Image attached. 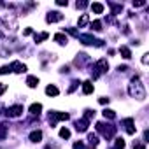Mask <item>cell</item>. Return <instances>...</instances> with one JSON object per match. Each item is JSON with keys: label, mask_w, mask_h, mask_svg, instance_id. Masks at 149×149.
<instances>
[{"label": "cell", "mask_w": 149, "mask_h": 149, "mask_svg": "<svg viewBox=\"0 0 149 149\" xmlns=\"http://www.w3.org/2000/svg\"><path fill=\"white\" fill-rule=\"evenodd\" d=\"M11 70H13V72H16V74H21V72H25V70H26V67H25L21 61H13Z\"/></svg>", "instance_id": "9"}, {"label": "cell", "mask_w": 149, "mask_h": 149, "mask_svg": "<svg viewBox=\"0 0 149 149\" xmlns=\"http://www.w3.org/2000/svg\"><path fill=\"white\" fill-rule=\"evenodd\" d=\"M123 125H125V130H126L128 135H133V133H135V121H133L132 118H126V119L123 121Z\"/></svg>", "instance_id": "7"}, {"label": "cell", "mask_w": 149, "mask_h": 149, "mask_svg": "<svg viewBox=\"0 0 149 149\" xmlns=\"http://www.w3.org/2000/svg\"><path fill=\"white\" fill-rule=\"evenodd\" d=\"M9 72H11V67H7V65L6 67H0V74H9Z\"/></svg>", "instance_id": "30"}, {"label": "cell", "mask_w": 149, "mask_h": 149, "mask_svg": "<svg viewBox=\"0 0 149 149\" xmlns=\"http://www.w3.org/2000/svg\"><path fill=\"white\" fill-rule=\"evenodd\" d=\"M77 37H79V40H81L83 44H88V46H90V44H95V46H98V47H100V46L104 44V40L95 39V37H93V35H90V33H83V35H77Z\"/></svg>", "instance_id": "4"}, {"label": "cell", "mask_w": 149, "mask_h": 149, "mask_svg": "<svg viewBox=\"0 0 149 149\" xmlns=\"http://www.w3.org/2000/svg\"><path fill=\"white\" fill-rule=\"evenodd\" d=\"M6 90H7V84H0V95H2Z\"/></svg>", "instance_id": "38"}, {"label": "cell", "mask_w": 149, "mask_h": 149, "mask_svg": "<svg viewBox=\"0 0 149 149\" xmlns=\"http://www.w3.org/2000/svg\"><path fill=\"white\" fill-rule=\"evenodd\" d=\"M109 6L112 7V14H118V13L123 11V6H121V4H112V2H109Z\"/></svg>", "instance_id": "20"}, {"label": "cell", "mask_w": 149, "mask_h": 149, "mask_svg": "<svg viewBox=\"0 0 149 149\" xmlns=\"http://www.w3.org/2000/svg\"><path fill=\"white\" fill-rule=\"evenodd\" d=\"M114 149H125V140H123V139H116Z\"/></svg>", "instance_id": "27"}, {"label": "cell", "mask_w": 149, "mask_h": 149, "mask_svg": "<svg viewBox=\"0 0 149 149\" xmlns=\"http://www.w3.org/2000/svg\"><path fill=\"white\" fill-rule=\"evenodd\" d=\"M93 116H95V111H91V109H86V111H84V119H88V121H90Z\"/></svg>", "instance_id": "28"}, {"label": "cell", "mask_w": 149, "mask_h": 149, "mask_svg": "<svg viewBox=\"0 0 149 149\" xmlns=\"http://www.w3.org/2000/svg\"><path fill=\"white\" fill-rule=\"evenodd\" d=\"M107 68H109V63H107V60H105V58L98 60V61L95 63L93 70H91V74H93V79H98V77H100V74L107 72Z\"/></svg>", "instance_id": "3"}, {"label": "cell", "mask_w": 149, "mask_h": 149, "mask_svg": "<svg viewBox=\"0 0 149 149\" xmlns=\"http://www.w3.org/2000/svg\"><path fill=\"white\" fill-rule=\"evenodd\" d=\"M104 118H105V119H114V118H116V112L111 111V109H105V111H104Z\"/></svg>", "instance_id": "22"}, {"label": "cell", "mask_w": 149, "mask_h": 149, "mask_svg": "<svg viewBox=\"0 0 149 149\" xmlns=\"http://www.w3.org/2000/svg\"><path fill=\"white\" fill-rule=\"evenodd\" d=\"M97 132L98 133H102L105 139H111V137H114V133H116V126H112V125H105V123H97Z\"/></svg>", "instance_id": "2"}, {"label": "cell", "mask_w": 149, "mask_h": 149, "mask_svg": "<svg viewBox=\"0 0 149 149\" xmlns=\"http://www.w3.org/2000/svg\"><path fill=\"white\" fill-rule=\"evenodd\" d=\"M28 139H30L32 142H40V140H42V132H40V130H35V132H32Z\"/></svg>", "instance_id": "12"}, {"label": "cell", "mask_w": 149, "mask_h": 149, "mask_svg": "<svg viewBox=\"0 0 149 149\" xmlns=\"http://www.w3.org/2000/svg\"><path fill=\"white\" fill-rule=\"evenodd\" d=\"M40 111H42V105H40V104H32V105H30V114H32V116H39Z\"/></svg>", "instance_id": "13"}, {"label": "cell", "mask_w": 149, "mask_h": 149, "mask_svg": "<svg viewBox=\"0 0 149 149\" xmlns=\"http://www.w3.org/2000/svg\"><path fill=\"white\" fill-rule=\"evenodd\" d=\"M9 118H18V116H21L23 114V105H13V107H9L7 109V112H6Z\"/></svg>", "instance_id": "6"}, {"label": "cell", "mask_w": 149, "mask_h": 149, "mask_svg": "<svg viewBox=\"0 0 149 149\" xmlns=\"http://www.w3.org/2000/svg\"><path fill=\"white\" fill-rule=\"evenodd\" d=\"M119 53H121V54H123V58H126V60H128V58H132V51H130L126 46H121V47H119Z\"/></svg>", "instance_id": "17"}, {"label": "cell", "mask_w": 149, "mask_h": 149, "mask_svg": "<svg viewBox=\"0 0 149 149\" xmlns=\"http://www.w3.org/2000/svg\"><path fill=\"white\" fill-rule=\"evenodd\" d=\"M70 116L67 114V112H51L49 114V123L51 125H54L56 121H67Z\"/></svg>", "instance_id": "5"}, {"label": "cell", "mask_w": 149, "mask_h": 149, "mask_svg": "<svg viewBox=\"0 0 149 149\" xmlns=\"http://www.w3.org/2000/svg\"><path fill=\"white\" fill-rule=\"evenodd\" d=\"M86 61H88V54H84V53L83 54H77V58H76V65L77 67H83Z\"/></svg>", "instance_id": "14"}, {"label": "cell", "mask_w": 149, "mask_h": 149, "mask_svg": "<svg viewBox=\"0 0 149 149\" xmlns=\"http://www.w3.org/2000/svg\"><path fill=\"white\" fill-rule=\"evenodd\" d=\"M91 28H93L95 32H100V30H102V21H98V19L93 21V23H91Z\"/></svg>", "instance_id": "25"}, {"label": "cell", "mask_w": 149, "mask_h": 149, "mask_svg": "<svg viewBox=\"0 0 149 149\" xmlns=\"http://www.w3.org/2000/svg\"><path fill=\"white\" fill-rule=\"evenodd\" d=\"M88 140H90V146H91V147H95V146L98 144V137H97L95 133H90V135H88Z\"/></svg>", "instance_id": "21"}, {"label": "cell", "mask_w": 149, "mask_h": 149, "mask_svg": "<svg viewBox=\"0 0 149 149\" xmlns=\"http://www.w3.org/2000/svg\"><path fill=\"white\" fill-rule=\"evenodd\" d=\"M60 137H61V139H68V137H70V130H68V128H61V130H60Z\"/></svg>", "instance_id": "26"}, {"label": "cell", "mask_w": 149, "mask_h": 149, "mask_svg": "<svg viewBox=\"0 0 149 149\" xmlns=\"http://www.w3.org/2000/svg\"><path fill=\"white\" fill-rule=\"evenodd\" d=\"M54 40H56L58 44H61V46L68 42V39H67V35H63V33H56V35H54Z\"/></svg>", "instance_id": "15"}, {"label": "cell", "mask_w": 149, "mask_h": 149, "mask_svg": "<svg viewBox=\"0 0 149 149\" xmlns=\"http://www.w3.org/2000/svg\"><path fill=\"white\" fill-rule=\"evenodd\" d=\"M118 70H119V72H126V70H128V67H126V65H119V67H118Z\"/></svg>", "instance_id": "35"}, {"label": "cell", "mask_w": 149, "mask_h": 149, "mask_svg": "<svg viewBox=\"0 0 149 149\" xmlns=\"http://www.w3.org/2000/svg\"><path fill=\"white\" fill-rule=\"evenodd\" d=\"M91 11L97 13V14H102V13H104V6L98 4V2H95V4H91Z\"/></svg>", "instance_id": "16"}, {"label": "cell", "mask_w": 149, "mask_h": 149, "mask_svg": "<svg viewBox=\"0 0 149 149\" xmlns=\"http://www.w3.org/2000/svg\"><path fill=\"white\" fill-rule=\"evenodd\" d=\"M46 93H47L49 97H56V95H58V88L53 86V84H49V86L46 88Z\"/></svg>", "instance_id": "19"}, {"label": "cell", "mask_w": 149, "mask_h": 149, "mask_svg": "<svg viewBox=\"0 0 149 149\" xmlns=\"http://www.w3.org/2000/svg\"><path fill=\"white\" fill-rule=\"evenodd\" d=\"M74 149H86V147H84L83 142H76V144H74Z\"/></svg>", "instance_id": "31"}, {"label": "cell", "mask_w": 149, "mask_h": 149, "mask_svg": "<svg viewBox=\"0 0 149 149\" xmlns=\"http://www.w3.org/2000/svg\"><path fill=\"white\" fill-rule=\"evenodd\" d=\"M83 93H84V95L93 93V83H91V81H84V83H83Z\"/></svg>", "instance_id": "11"}, {"label": "cell", "mask_w": 149, "mask_h": 149, "mask_svg": "<svg viewBox=\"0 0 149 149\" xmlns=\"http://www.w3.org/2000/svg\"><path fill=\"white\" fill-rule=\"evenodd\" d=\"M128 93L133 98H137V100H144L146 98V88H144V84L140 83V79L137 76L132 79V84L128 86Z\"/></svg>", "instance_id": "1"}, {"label": "cell", "mask_w": 149, "mask_h": 149, "mask_svg": "<svg viewBox=\"0 0 149 149\" xmlns=\"http://www.w3.org/2000/svg\"><path fill=\"white\" fill-rule=\"evenodd\" d=\"M88 125H90V121L83 118L81 121L76 123V130H77V132H86V130H88Z\"/></svg>", "instance_id": "10"}, {"label": "cell", "mask_w": 149, "mask_h": 149, "mask_svg": "<svg viewBox=\"0 0 149 149\" xmlns=\"http://www.w3.org/2000/svg\"><path fill=\"white\" fill-rule=\"evenodd\" d=\"M88 6V2H77V9H84Z\"/></svg>", "instance_id": "34"}, {"label": "cell", "mask_w": 149, "mask_h": 149, "mask_svg": "<svg viewBox=\"0 0 149 149\" xmlns=\"http://www.w3.org/2000/svg\"><path fill=\"white\" fill-rule=\"evenodd\" d=\"M98 102H100L102 105H105V104H109V98H105V97H102V98H100Z\"/></svg>", "instance_id": "36"}, {"label": "cell", "mask_w": 149, "mask_h": 149, "mask_svg": "<svg viewBox=\"0 0 149 149\" xmlns=\"http://www.w3.org/2000/svg\"><path fill=\"white\" fill-rule=\"evenodd\" d=\"M63 19V16L58 13V11H53V13H49L47 16H46V21L47 23H56V21H61Z\"/></svg>", "instance_id": "8"}, {"label": "cell", "mask_w": 149, "mask_h": 149, "mask_svg": "<svg viewBox=\"0 0 149 149\" xmlns=\"http://www.w3.org/2000/svg\"><path fill=\"white\" fill-rule=\"evenodd\" d=\"M7 137V126L6 125H0V140H4Z\"/></svg>", "instance_id": "24"}, {"label": "cell", "mask_w": 149, "mask_h": 149, "mask_svg": "<svg viewBox=\"0 0 149 149\" xmlns=\"http://www.w3.org/2000/svg\"><path fill=\"white\" fill-rule=\"evenodd\" d=\"M23 35H32V28H26V30L23 32Z\"/></svg>", "instance_id": "39"}, {"label": "cell", "mask_w": 149, "mask_h": 149, "mask_svg": "<svg viewBox=\"0 0 149 149\" xmlns=\"http://www.w3.org/2000/svg\"><path fill=\"white\" fill-rule=\"evenodd\" d=\"M47 39V33H40V35H35V42H40V40H46Z\"/></svg>", "instance_id": "29"}, {"label": "cell", "mask_w": 149, "mask_h": 149, "mask_svg": "<svg viewBox=\"0 0 149 149\" xmlns=\"http://www.w3.org/2000/svg\"><path fill=\"white\" fill-rule=\"evenodd\" d=\"M142 6H146V2H144V0H139V2H133V7H142Z\"/></svg>", "instance_id": "33"}, {"label": "cell", "mask_w": 149, "mask_h": 149, "mask_svg": "<svg viewBox=\"0 0 149 149\" xmlns=\"http://www.w3.org/2000/svg\"><path fill=\"white\" fill-rule=\"evenodd\" d=\"M77 84H79V83H77V81H74V83H72V86H70V88H68V93H72V91H74V90H76V88H77Z\"/></svg>", "instance_id": "32"}, {"label": "cell", "mask_w": 149, "mask_h": 149, "mask_svg": "<svg viewBox=\"0 0 149 149\" xmlns=\"http://www.w3.org/2000/svg\"><path fill=\"white\" fill-rule=\"evenodd\" d=\"M88 21H90V16H88V14H83L77 23H79V26H84V25H88Z\"/></svg>", "instance_id": "23"}, {"label": "cell", "mask_w": 149, "mask_h": 149, "mask_svg": "<svg viewBox=\"0 0 149 149\" xmlns=\"http://www.w3.org/2000/svg\"><path fill=\"white\" fill-rule=\"evenodd\" d=\"M133 149H146V146H144V144H140V146H137V147H133Z\"/></svg>", "instance_id": "41"}, {"label": "cell", "mask_w": 149, "mask_h": 149, "mask_svg": "<svg viewBox=\"0 0 149 149\" xmlns=\"http://www.w3.org/2000/svg\"><path fill=\"white\" fill-rule=\"evenodd\" d=\"M149 61V54H144V58H142V63H147Z\"/></svg>", "instance_id": "40"}, {"label": "cell", "mask_w": 149, "mask_h": 149, "mask_svg": "<svg viewBox=\"0 0 149 149\" xmlns=\"http://www.w3.org/2000/svg\"><path fill=\"white\" fill-rule=\"evenodd\" d=\"M26 84H28L30 88H35V86L39 84V79H37L35 76H28V79H26Z\"/></svg>", "instance_id": "18"}, {"label": "cell", "mask_w": 149, "mask_h": 149, "mask_svg": "<svg viewBox=\"0 0 149 149\" xmlns=\"http://www.w3.org/2000/svg\"><path fill=\"white\" fill-rule=\"evenodd\" d=\"M56 6H67V0H56Z\"/></svg>", "instance_id": "37"}]
</instances>
